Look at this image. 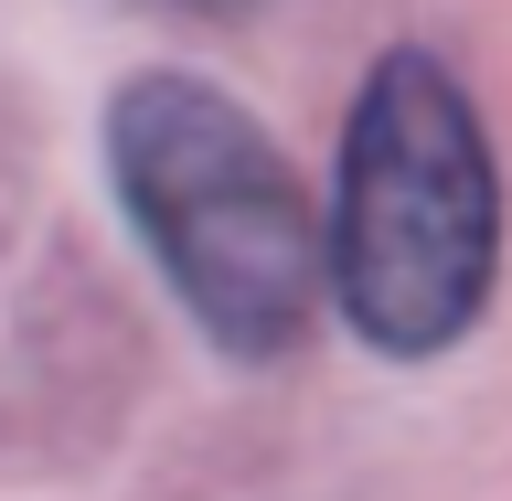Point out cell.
<instances>
[{"mask_svg": "<svg viewBox=\"0 0 512 501\" xmlns=\"http://www.w3.org/2000/svg\"><path fill=\"white\" fill-rule=\"evenodd\" d=\"M160 11H214V22H235V11H256V0H160Z\"/></svg>", "mask_w": 512, "mask_h": 501, "instance_id": "3", "label": "cell"}, {"mask_svg": "<svg viewBox=\"0 0 512 501\" xmlns=\"http://www.w3.org/2000/svg\"><path fill=\"white\" fill-rule=\"evenodd\" d=\"M107 182H118L139 246L182 299L214 352L278 363L310 331L331 288V224L310 214L278 139L203 75H128L107 96Z\"/></svg>", "mask_w": 512, "mask_h": 501, "instance_id": "1", "label": "cell"}, {"mask_svg": "<svg viewBox=\"0 0 512 501\" xmlns=\"http://www.w3.org/2000/svg\"><path fill=\"white\" fill-rule=\"evenodd\" d=\"M502 278V171L470 86L438 54H395L363 75L331 182V299L384 363H438L470 342Z\"/></svg>", "mask_w": 512, "mask_h": 501, "instance_id": "2", "label": "cell"}]
</instances>
